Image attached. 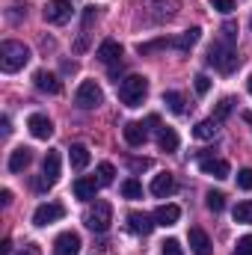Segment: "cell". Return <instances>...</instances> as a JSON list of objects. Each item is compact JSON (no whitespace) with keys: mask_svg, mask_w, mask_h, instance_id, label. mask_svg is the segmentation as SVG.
Masks as SVG:
<instances>
[{"mask_svg":"<svg viewBox=\"0 0 252 255\" xmlns=\"http://www.w3.org/2000/svg\"><path fill=\"white\" fill-rule=\"evenodd\" d=\"M0 202L9 205V202H12V190H0Z\"/></svg>","mask_w":252,"mask_h":255,"instance_id":"f35d334b","label":"cell"},{"mask_svg":"<svg viewBox=\"0 0 252 255\" xmlns=\"http://www.w3.org/2000/svg\"><path fill=\"white\" fill-rule=\"evenodd\" d=\"M0 253L9 255V253H12V244H9V241H3V244H0Z\"/></svg>","mask_w":252,"mask_h":255,"instance_id":"60d3db41","label":"cell"},{"mask_svg":"<svg viewBox=\"0 0 252 255\" xmlns=\"http://www.w3.org/2000/svg\"><path fill=\"white\" fill-rule=\"evenodd\" d=\"M247 89H250V95H252V77H250V80H247Z\"/></svg>","mask_w":252,"mask_h":255,"instance_id":"7bdbcfd3","label":"cell"},{"mask_svg":"<svg viewBox=\"0 0 252 255\" xmlns=\"http://www.w3.org/2000/svg\"><path fill=\"white\" fill-rule=\"evenodd\" d=\"M65 208L60 202H45V205H39L36 208V214H33V223L39 226V229H45V226H51V223H57V220H63Z\"/></svg>","mask_w":252,"mask_h":255,"instance_id":"52a82bcc","label":"cell"},{"mask_svg":"<svg viewBox=\"0 0 252 255\" xmlns=\"http://www.w3.org/2000/svg\"><path fill=\"white\" fill-rule=\"evenodd\" d=\"M199 169H202L205 175H211V178H220V181L232 175L229 163H226V160H220V157H202V160H199Z\"/></svg>","mask_w":252,"mask_h":255,"instance_id":"30bf717a","label":"cell"},{"mask_svg":"<svg viewBox=\"0 0 252 255\" xmlns=\"http://www.w3.org/2000/svg\"><path fill=\"white\" fill-rule=\"evenodd\" d=\"M157 145H160L163 151H175V148H178V133H175L172 128H160V130H157Z\"/></svg>","mask_w":252,"mask_h":255,"instance_id":"603a6c76","label":"cell"},{"mask_svg":"<svg viewBox=\"0 0 252 255\" xmlns=\"http://www.w3.org/2000/svg\"><path fill=\"white\" fill-rule=\"evenodd\" d=\"M33 83H36V89H39V92H48V95H57V92L63 89L60 77H57V74H51V71H36V74H33Z\"/></svg>","mask_w":252,"mask_h":255,"instance_id":"7c38bea8","label":"cell"},{"mask_svg":"<svg viewBox=\"0 0 252 255\" xmlns=\"http://www.w3.org/2000/svg\"><path fill=\"white\" fill-rule=\"evenodd\" d=\"M27 63H30V48H27L24 42L6 39V42L0 45V68H3L6 74H15L18 68H24Z\"/></svg>","mask_w":252,"mask_h":255,"instance_id":"6da1fadb","label":"cell"},{"mask_svg":"<svg viewBox=\"0 0 252 255\" xmlns=\"http://www.w3.org/2000/svg\"><path fill=\"white\" fill-rule=\"evenodd\" d=\"M208 63L214 65L220 74H232L235 68H238V51H235V45H229V42H214L211 48H208Z\"/></svg>","mask_w":252,"mask_h":255,"instance_id":"7a4b0ae2","label":"cell"},{"mask_svg":"<svg viewBox=\"0 0 252 255\" xmlns=\"http://www.w3.org/2000/svg\"><path fill=\"white\" fill-rule=\"evenodd\" d=\"M122 196H125V199H142V184H139L136 178L122 181Z\"/></svg>","mask_w":252,"mask_h":255,"instance_id":"83f0119b","label":"cell"},{"mask_svg":"<svg viewBox=\"0 0 252 255\" xmlns=\"http://www.w3.org/2000/svg\"><path fill=\"white\" fill-rule=\"evenodd\" d=\"M217 133V119H202L199 125L193 128V136L196 139H211Z\"/></svg>","mask_w":252,"mask_h":255,"instance_id":"d4e9b609","label":"cell"},{"mask_svg":"<svg viewBox=\"0 0 252 255\" xmlns=\"http://www.w3.org/2000/svg\"><path fill=\"white\" fill-rule=\"evenodd\" d=\"M199 39H202V30H199V27H190V30H184L178 39H172V48H175V51H190Z\"/></svg>","mask_w":252,"mask_h":255,"instance_id":"ffe728a7","label":"cell"},{"mask_svg":"<svg viewBox=\"0 0 252 255\" xmlns=\"http://www.w3.org/2000/svg\"><path fill=\"white\" fill-rule=\"evenodd\" d=\"M178 220H181V208L178 205H160L154 211V223L157 226H175Z\"/></svg>","mask_w":252,"mask_h":255,"instance_id":"ac0fdd59","label":"cell"},{"mask_svg":"<svg viewBox=\"0 0 252 255\" xmlns=\"http://www.w3.org/2000/svg\"><path fill=\"white\" fill-rule=\"evenodd\" d=\"M110 223H113V205L110 202H104V199H98L89 211H86V226L92 229V232H107L110 229Z\"/></svg>","mask_w":252,"mask_h":255,"instance_id":"277c9868","label":"cell"},{"mask_svg":"<svg viewBox=\"0 0 252 255\" xmlns=\"http://www.w3.org/2000/svg\"><path fill=\"white\" fill-rule=\"evenodd\" d=\"M98 178H77L74 181V196L80 199V202H89V199H95V193H98Z\"/></svg>","mask_w":252,"mask_h":255,"instance_id":"d6986e66","label":"cell"},{"mask_svg":"<svg viewBox=\"0 0 252 255\" xmlns=\"http://www.w3.org/2000/svg\"><path fill=\"white\" fill-rule=\"evenodd\" d=\"M0 125H3V136H9V130H12V128H9V116H3V122H0Z\"/></svg>","mask_w":252,"mask_h":255,"instance_id":"ab89813d","label":"cell"},{"mask_svg":"<svg viewBox=\"0 0 252 255\" xmlns=\"http://www.w3.org/2000/svg\"><path fill=\"white\" fill-rule=\"evenodd\" d=\"M27 128H30V133H33L36 139H48V136H54V122H51L48 116H42V113H33V116L27 119Z\"/></svg>","mask_w":252,"mask_h":255,"instance_id":"8fae6325","label":"cell"},{"mask_svg":"<svg viewBox=\"0 0 252 255\" xmlns=\"http://www.w3.org/2000/svg\"><path fill=\"white\" fill-rule=\"evenodd\" d=\"M30 160H33V151H30L27 145H18V148L9 154V172H24V169L30 166Z\"/></svg>","mask_w":252,"mask_h":255,"instance_id":"9a60e30c","label":"cell"},{"mask_svg":"<svg viewBox=\"0 0 252 255\" xmlns=\"http://www.w3.org/2000/svg\"><path fill=\"white\" fill-rule=\"evenodd\" d=\"M68 157H71V166H74V169H86V166H89V148H86L83 142H74V145L68 148Z\"/></svg>","mask_w":252,"mask_h":255,"instance_id":"7402d4cb","label":"cell"},{"mask_svg":"<svg viewBox=\"0 0 252 255\" xmlns=\"http://www.w3.org/2000/svg\"><path fill=\"white\" fill-rule=\"evenodd\" d=\"M154 226H157V223H151L148 214H139V211H130V214H127V229H130L133 235H142V238H145Z\"/></svg>","mask_w":252,"mask_h":255,"instance_id":"4fadbf2b","label":"cell"},{"mask_svg":"<svg viewBox=\"0 0 252 255\" xmlns=\"http://www.w3.org/2000/svg\"><path fill=\"white\" fill-rule=\"evenodd\" d=\"M244 122H250V125H252V113H250V110L244 113Z\"/></svg>","mask_w":252,"mask_h":255,"instance_id":"b9f144b4","label":"cell"},{"mask_svg":"<svg viewBox=\"0 0 252 255\" xmlns=\"http://www.w3.org/2000/svg\"><path fill=\"white\" fill-rule=\"evenodd\" d=\"M80 235L77 232H63L57 241H54V255H77L80 253Z\"/></svg>","mask_w":252,"mask_h":255,"instance_id":"9c48e42d","label":"cell"},{"mask_svg":"<svg viewBox=\"0 0 252 255\" xmlns=\"http://www.w3.org/2000/svg\"><path fill=\"white\" fill-rule=\"evenodd\" d=\"M205 202H208V208H211L214 214H220V211L226 208V196H223V193H217V190L208 193V196H205Z\"/></svg>","mask_w":252,"mask_h":255,"instance_id":"f1b7e54d","label":"cell"},{"mask_svg":"<svg viewBox=\"0 0 252 255\" xmlns=\"http://www.w3.org/2000/svg\"><path fill=\"white\" fill-rule=\"evenodd\" d=\"M232 214H235V223H241V226H252V202H238Z\"/></svg>","mask_w":252,"mask_h":255,"instance_id":"484cf974","label":"cell"},{"mask_svg":"<svg viewBox=\"0 0 252 255\" xmlns=\"http://www.w3.org/2000/svg\"><path fill=\"white\" fill-rule=\"evenodd\" d=\"M21 255H42V253H39V247H36V244H27V247L21 250Z\"/></svg>","mask_w":252,"mask_h":255,"instance_id":"8d00e7d4","label":"cell"},{"mask_svg":"<svg viewBox=\"0 0 252 255\" xmlns=\"http://www.w3.org/2000/svg\"><path fill=\"white\" fill-rule=\"evenodd\" d=\"M187 241H190L193 255H211V253H214V250H211V241H208V235H205L202 229H190Z\"/></svg>","mask_w":252,"mask_h":255,"instance_id":"e0dca14e","label":"cell"},{"mask_svg":"<svg viewBox=\"0 0 252 255\" xmlns=\"http://www.w3.org/2000/svg\"><path fill=\"white\" fill-rule=\"evenodd\" d=\"M98 60H101L104 65L122 63V45H119V42H113V39L101 42V48H98Z\"/></svg>","mask_w":252,"mask_h":255,"instance_id":"5bb4252c","label":"cell"},{"mask_svg":"<svg viewBox=\"0 0 252 255\" xmlns=\"http://www.w3.org/2000/svg\"><path fill=\"white\" fill-rule=\"evenodd\" d=\"M130 166H133V169H148V160H145V157H142V160H130Z\"/></svg>","mask_w":252,"mask_h":255,"instance_id":"74e56055","label":"cell"},{"mask_svg":"<svg viewBox=\"0 0 252 255\" xmlns=\"http://www.w3.org/2000/svg\"><path fill=\"white\" fill-rule=\"evenodd\" d=\"M166 45H172V42H166V39H157V42H148V45H139L136 51H139V54H151V51H160V48H166Z\"/></svg>","mask_w":252,"mask_h":255,"instance_id":"d6a6232c","label":"cell"},{"mask_svg":"<svg viewBox=\"0 0 252 255\" xmlns=\"http://www.w3.org/2000/svg\"><path fill=\"white\" fill-rule=\"evenodd\" d=\"M160 253L163 255H184V250H181V244H178L175 238H169V241L160 244Z\"/></svg>","mask_w":252,"mask_h":255,"instance_id":"f546056e","label":"cell"},{"mask_svg":"<svg viewBox=\"0 0 252 255\" xmlns=\"http://www.w3.org/2000/svg\"><path fill=\"white\" fill-rule=\"evenodd\" d=\"M95 175H98V184H101V187H107V184H113V178H116V169H113V163H98Z\"/></svg>","mask_w":252,"mask_h":255,"instance_id":"4316f807","label":"cell"},{"mask_svg":"<svg viewBox=\"0 0 252 255\" xmlns=\"http://www.w3.org/2000/svg\"><path fill=\"white\" fill-rule=\"evenodd\" d=\"M163 104H166L175 116H181V113H184V95H181V92H172V89H169V92H163Z\"/></svg>","mask_w":252,"mask_h":255,"instance_id":"cb8c5ba5","label":"cell"},{"mask_svg":"<svg viewBox=\"0 0 252 255\" xmlns=\"http://www.w3.org/2000/svg\"><path fill=\"white\" fill-rule=\"evenodd\" d=\"M250 27H252V18H250Z\"/></svg>","mask_w":252,"mask_h":255,"instance_id":"ee69618b","label":"cell"},{"mask_svg":"<svg viewBox=\"0 0 252 255\" xmlns=\"http://www.w3.org/2000/svg\"><path fill=\"white\" fill-rule=\"evenodd\" d=\"M71 18V3L68 0H48L45 3V21L48 24H65Z\"/></svg>","mask_w":252,"mask_h":255,"instance_id":"ba28073f","label":"cell"},{"mask_svg":"<svg viewBox=\"0 0 252 255\" xmlns=\"http://www.w3.org/2000/svg\"><path fill=\"white\" fill-rule=\"evenodd\" d=\"M122 133H125V142H127V145H133V148H139V145L148 139V130H145L142 122H127Z\"/></svg>","mask_w":252,"mask_h":255,"instance_id":"2e32d148","label":"cell"},{"mask_svg":"<svg viewBox=\"0 0 252 255\" xmlns=\"http://www.w3.org/2000/svg\"><path fill=\"white\" fill-rule=\"evenodd\" d=\"M193 80H196V92H199V95H208V89H211V77H208V74H196Z\"/></svg>","mask_w":252,"mask_h":255,"instance_id":"836d02e7","label":"cell"},{"mask_svg":"<svg viewBox=\"0 0 252 255\" xmlns=\"http://www.w3.org/2000/svg\"><path fill=\"white\" fill-rule=\"evenodd\" d=\"M175 190V178L169 175V172H160V175H154V181H151V193L154 196H169V193Z\"/></svg>","mask_w":252,"mask_h":255,"instance_id":"44dd1931","label":"cell"},{"mask_svg":"<svg viewBox=\"0 0 252 255\" xmlns=\"http://www.w3.org/2000/svg\"><path fill=\"white\" fill-rule=\"evenodd\" d=\"M238 187L241 190H252V169H241L238 172Z\"/></svg>","mask_w":252,"mask_h":255,"instance_id":"d590c367","label":"cell"},{"mask_svg":"<svg viewBox=\"0 0 252 255\" xmlns=\"http://www.w3.org/2000/svg\"><path fill=\"white\" fill-rule=\"evenodd\" d=\"M211 3V9H217L220 15H229L232 9H235V0H208Z\"/></svg>","mask_w":252,"mask_h":255,"instance_id":"1f68e13d","label":"cell"},{"mask_svg":"<svg viewBox=\"0 0 252 255\" xmlns=\"http://www.w3.org/2000/svg\"><path fill=\"white\" fill-rule=\"evenodd\" d=\"M235 255H252V235H244L241 241H238V250Z\"/></svg>","mask_w":252,"mask_h":255,"instance_id":"e575fe53","label":"cell"},{"mask_svg":"<svg viewBox=\"0 0 252 255\" xmlns=\"http://www.w3.org/2000/svg\"><path fill=\"white\" fill-rule=\"evenodd\" d=\"M232 104H235L232 98H223V101L217 104V110H214V119H217V122H220V119H226V116L232 113Z\"/></svg>","mask_w":252,"mask_h":255,"instance_id":"4dcf8cb0","label":"cell"},{"mask_svg":"<svg viewBox=\"0 0 252 255\" xmlns=\"http://www.w3.org/2000/svg\"><path fill=\"white\" fill-rule=\"evenodd\" d=\"M60 178V151H48L45 154V163H42V178H39V190H48L54 187Z\"/></svg>","mask_w":252,"mask_h":255,"instance_id":"8992f818","label":"cell"},{"mask_svg":"<svg viewBox=\"0 0 252 255\" xmlns=\"http://www.w3.org/2000/svg\"><path fill=\"white\" fill-rule=\"evenodd\" d=\"M145 95H148V80L142 74H127L119 83V101L125 107H139Z\"/></svg>","mask_w":252,"mask_h":255,"instance_id":"3957f363","label":"cell"},{"mask_svg":"<svg viewBox=\"0 0 252 255\" xmlns=\"http://www.w3.org/2000/svg\"><path fill=\"white\" fill-rule=\"evenodd\" d=\"M101 101H104V92H101V86L95 80H83L77 86V92H74V104L80 110H95Z\"/></svg>","mask_w":252,"mask_h":255,"instance_id":"5b68a950","label":"cell"}]
</instances>
